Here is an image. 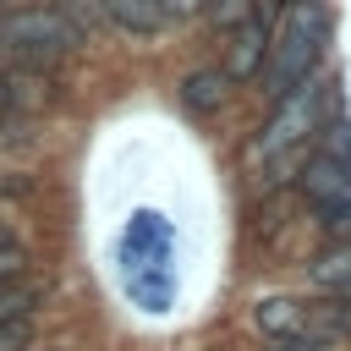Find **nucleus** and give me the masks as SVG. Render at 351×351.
Returning <instances> with one entry per match:
<instances>
[{
	"label": "nucleus",
	"mask_w": 351,
	"mask_h": 351,
	"mask_svg": "<svg viewBox=\"0 0 351 351\" xmlns=\"http://www.w3.org/2000/svg\"><path fill=\"white\" fill-rule=\"evenodd\" d=\"M324 99H329V82H318V77H307L302 88H291L285 99H274V115L252 137V159L269 165V181L302 176V165L313 159V132L324 121Z\"/></svg>",
	"instance_id": "obj_1"
},
{
	"label": "nucleus",
	"mask_w": 351,
	"mask_h": 351,
	"mask_svg": "<svg viewBox=\"0 0 351 351\" xmlns=\"http://www.w3.org/2000/svg\"><path fill=\"white\" fill-rule=\"evenodd\" d=\"M324 44H329V11L318 0H296L285 27L269 38V55H263V93H269V104L285 99L291 88H302L318 71Z\"/></svg>",
	"instance_id": "obj_2"
},
{
	"label": "nucleus",
	"mask_w": 351,
	"mask_h": 351,
	"mask_svg": "<svg viewBox=\"0 0 351 351\" xmlns=\"http://www.w3.org/2000/svg\"><path fill=\"white\" fill-rule=\"evenodd\" d=\"M302 197L318 214L329 241L351 236V137H346V126H335V137L324 148H313V159L302 165Z\"/></svg>",
	"instance_id": "obj_3"
},
{
	"label": "nucleus",
	"mask_w": 351,
	"mask_h": 351,
	"mask_svg": "<svg viewBox=\"0 0 351 351\" xmlns=\"http://www.w3.org/2000/svg\"><path fill=\"white\" fill-rule=\"evenodd\" d=\"M77 44H82V27L71 16H60V11H44V5L11 11L0 22V55L16 60V66H49V60L71 55Z\"/></svg>",
	"instance_id": "obj_4"
},
{
	"label": "nucleus",
	"mask_w": 351,
	"mask_h": 351,
	"mask_svg": "<svg viewBox=\"0 0 351 351\" xmlns=\"http://www.w3.org/2000/svg\"><path fill=\"white\" fill-rule=\"evenodd\" d=\"M269 22H263V11H247L241 16V27L230 33V49H225V77L230 82H247V77H258L263 71V55H269Z\"/></svg>",
	"instance_id": "obj_5"
},
{
	"label": "nucleus",
	"mask_w": 351,
	"mask_h": 351,
	"mask_svg": "<svg viewBox=\"0 0 351 351\" xmlns=\"http://www.w3.org/2000/svg\"><path fill=\"white\" fill-rule=\"evenodd\" d=\"M99 11L121 33H137V38H154V33L170 27V5L165 0H99Z\"/></svg>",
	"instance_id": "obj_6"
},
{
	"label": "nucleus",
	"mask_w": 351,
	"mask_h": 351,
	"mask_svg": "<svg viewBox=\"0 0 351 351\" xmlns=\"http://www.w3.org/2000/svg\"><path fill=\"white\" fill-rule=\"evenodd\" d=\"M307 280L318 285V296L351 302V236H346V241H329V247L307 263Z\"/></svg>",
	"instance_id": "obj_7"
},
{
	"label": "nucleus",
	"mask_w": 351,
	"mask_h": 351,
	"mask_svg": "<svg viewBox=\"0 0 351 351\" xmlns=\"http://www.w3.org/2000/svg\"><path fill=\"white\" fill-rule=\"evenodd\" d=\"M225 99H230V77H225L219 66H197V71L181 77V104H186L192 115H214Z\"/></svg>",
	"instance_id": "obj_8"
},
{
	"label": "nucleus",
	"mask_w": 351,
	"mask_h": 351,
	"mask_svg": "<svg viewBox=\"0 0 351 351\" xmlns=\"http://www.w3.org/2000/svg\"><path fill=\"white\" fill-rule=\"evenodd\" d=\"M27 335H33V318H11V324H0V351H27Z\"/></svg>",
	"instance_id": "obj_9"
},
{
	"label": "nucleus",
	"mask_w": 351,
	"mask_h": 351,
	"mask_svg": "<svg viewBox=\"0 0 351 351\" xmlns=\"http://www.w3.org/2000/svg\"><path fill=\"white\" fill-rule=\"evenodd\" d=\"M11 110H16V77H11V71H0V121H5Z\"/></svg>",
	"instance_id": "obj_10"
},
{
	"label": "nucleus",
	"mask_w": 351,
	"mask_h": 351,
	"mask_svg": "<svg viewBox=\"0 0 351 351\" xmlns=\"http://www.w3.org/2000/svg\"><path fill=\"white\" fill-rule=\"evenodd\" d=\"M269 351H335L329 340H274Z\"/></svg>",
	"instance_id": "obj_11"
},
{
	"label": "nucleus",
	"mask_w": 351,
	"mask_h": 351,
	"mask_svg": "<svg viewBox=\"0 0 351 351\" xmlns=\"http://www.w3.org/2000/svg\"><path fill=\"white\" fill-rule=\"evenodd\" d=\"M165 5H170V16H186V11H203L208 0H165Z\"/></svg>",
	"instance_id": "obj_12"
},
{
	"label": "nucleus",
	"mask_w": 351,
	"mask_h": 351,
	"mask_svg": "<svg viewBox=\"0 0 351 351\" xmlns=\"http://www.w3.org/2000/svg\"><path fill=\"white\" fill-rule=\"evenodd\" d=\"M44 351H60V346H44Z\"/></svg>",
	"instance_id": "obj_13"
},
{
	"label": "nucleus",
	"mask_w": 351,
	"mask_h": 351,
	"mask_svg": "<svg viewBox=\"0 0 351 351\" xmlns=\"http://www.w3.org/2000/svg\"><path fill=\"white\" fill-rule=\"evenodd\" d=\"M0 5H5V0H0Z\"/></svg>",
	"instance_id": "obj_14"
}]
</instances>
